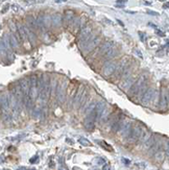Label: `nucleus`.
<instances>
[{
	"mask_svg": "<svg viewBox=\"0 0 169 170\" xmlns=\"http://www.w3.org/2000/svg\"><path fill=\"white\" fill-rule=\"evenodd\" d=\"M122 161L124 162L125 164H130V161H128V160H127V159H122Z\"/></svg>",
	"mask_w": 169,
	"mask_h": 170,
	"instance_id": "f704fd0d",
	"label": "nucleus"
},
{
	"mask_svg": "<svg viewBox=\"0 0 169 170\" xmlns=\"http://www.w3.org/2000/svg\"><path fill=\"white\" fill-rule=\"evenodd\" d=\"M127 0H117V3H125Z\"/></svg>",
	"mask_w": 169,
	"mask_h": 170,
	"instance_id": "2f4dec72",
	"label": "nucleus"
},
{
	"mask_svg": "<svg viewBox=\"0 0 169 170\" xmlns=\"http://www.w3.org/2000/svg\"><path fill=\"white\" fill-rule=\"evenodd\" d=\"M156 97V90L153 88H150L145 91V93L141 97V103L143 105H147L152 101L153 98Z\"/></svg>",
	"mask_w": 169,
	"mask_h": 170,
	"instance_id": "1a4fd4ad",
	"label": "nucleus"
},
{
	"mask_svg": "<svg viewBox=\"0 0 169 170\" xmlns=\"http://www.w3.org/2000/svg\"><path fill=\"white\" fill-rule=\"evenodd\" d=\"M0 111H1V115L3 116V120L6 122L12 120L11 109H9V99H7V94L6 93H0Z\"/></svg>",
	"mask_w": 169,
	"mask_h": 170,
	"instance_id": "f03ea898",
	"label": "nucleus"
},
{
	"mask_svg": "<svg viewBox=\"0 0 169 170\" xmlns=\"http://www.w3.org/2000/svg\"><path fill=\"white\" fill-rule=\"evenodd\" d=\"M135 83V80H134V78L133 77H127V78H125L124 80H123V83H121L120 85V88L122 89L123 91H128L130 89V87L133 86V83Z\"/></svg>",
	"mask_w": 169,
	"mask_h": 170,
	"instance_id": "6ab92c4d",
	"label": "nucleus"
},
{
	"mask_svg": "<svg viewBox=\"0 0 169 170\" xmlns=\"http://www.w3.org/2000/svg\"><path fill=\"white\" fill-rule=\"evenodd\" d=\"M156 31H157L158 34L160 35H164V34H163V32H161V31H160V30H159V29H157V30H156Z\"/></svg>",
	"mask_w": 169,
	"mask_h": 170,
	"instance_id": "c9c22d12",
	"label": "nucleus"
},
{
	"mask_svg": "<svg viewBox=\"0 0 169 170\" xmlns=\"http://www.w3.org/2000/svg\"><path fill=\"white\" fill-rule=\"evenodd\" d=\"M38 87H39L40 99L43 103H45L50 96V77L48 74L46 73L41 74L39 82H38Z\"/></svg>",
	"mask_w": 169,
	"mask_h": 170,
	"instance_id": "f257e3e1",
	"label": "nucleus"
},
{
	"mask_svg": "<svg viewBox=\"0 0 169 170\" xmlns=\"http://www.w3.org/2000/svg\"><path fill=\"white\" fill-rule=\"evenodd\" d=\"M102 170H111V167H110V165H108V164L103 165V167H102Z\"/></svg>",
	"mask_w": 169,
	"mask_h": 170,
	"instance_id": "c85d7f7f",
	"label": "nucleus"
},
{
	"mask_svg": "<svg viewBox=\"0 0 169 170\" xmlns=\"http://www.w3.org/2000/svg\"><path fill=\"white\" fill-rule=\"evenodd\" d=\"M17 170H28V169H27L26 167H19V168L17 169Z\"/></svg>",
	"mask_w": 169,
	"mask_h": 170,
	"instance_id": "72a5a7b5",
	"label": "nucleus"
},
{
	"mask_svg": "<svg viewBox=\"0 0 169 170\" xmlns=\"http://www.w3.org/2000/svg\"><path fill=\"white\" fill-rule=\"evenodd\" d=\"M146 80H147V75L146 74H142L140 75L139 78L137 80H135V83H133V86L130 87V91H128V95H136L138 92V90L142 87L144 83H146Z\"/></svg>",
	"mask_w": 169,
	"mask_h": 170,
	"instance_id": "39448f33",
	"label": "nucleus"
},
{
	"mask_svg": "<svg viewBox=\"0 0 169 170\" xmlns=\"http://www.w3.org/2000/svg\"><path fill=\"white\" fill-rule=\"evenodd\" d=\"M7 99H9V109H11V111L13 112V114L18 116L20 114V112H21L22 105H20L18 99H17L16 96L14 95V93H13L11 90H9V94H7Z\"/></svg>",
	"mask_w": 169,
	"mask_h": 170,
	"instance_id": "20e7f679",
	"label": "nucleus"
},
{
	"mask_svg": "<svg viewBox=\"0 0 169 170\" xmlns=\"http://www.w3.org/2000/svg\"><path fill=\"white\" fill-rule=\"evenodd\" d=\"M61 1H66V0H55V2H57V3H59V2H61Z\"/></svg>",
	"mask_w": 169,
	"mask_h": 170,
	"instance_id": "4c0bfd02",
	"label": "nucleus"
},
{
	"mask_svg": "<svg viewBox=\"0 0 169 170\" xmlns=\"http://www.w3.org/2000/svg\"><path fill=\"white\" fill-rule=\"evenodd\" d=\"M61 170H63V169H61Z\"/></svg>",
	"mask_w": 169,
	"mask_h": 170,
	"instance_id": "ea45409f",
	"label": "nucleus"
},
{
	"mask_svg": "<svg viewBox=\"0 0 169 170\" xmlns=\"http://www.w3.org/2000/svg\"><path fill=\"white\" fill-rule=\"evenodd\" d=\"M66 88H67V82H63L57 89V93H55V97H57V103L62 105L65 101V92H66Z\"/></svg>",
	"mask_w": 169,
	"mask_h": 170,
	"instance_id": "6e6552de",
	"label": "nucleus"
},
{
	"mask_svg": "<svg viewBox=\"0 0 169 170\" xmlns=\"http://www.w3.org/2000/svg\"><path fill=\"white\" fill-rule=\"evenodd\" d=\"M153 143H155V138L151 136V137H149V138H148L147 140L145 141L144 147H145V148H150V147L153 145Z\"/></svg>",
	"mask_w": 169,
	"mask_h": 170,
	"instance_id": "393cba45",
	"label": "nucleus"
},
{
	"mask_svg": "<svg viewBox=\"0 0 169 170\" xmlns=\"http://www.w3.org/2000/svg\"><path fill=\"white\" fill-rule=\"evenodd\" d=\"M9 44H11L12 49L15 50V51H18L20 48V41L18 40V38H17L14 34H9Z\"/></svg>",
	"mask_w": 169,
	"mask_h": 170,
	"instance_id": "f3484780",
	"label": "nucleus"
},
{
	"mask_svg": "<svg viewBox=\"0 0 169 170\" xmlns=\"http://www.w3.org/2000/svg\"><path fill=\"white\" fill-rule=\"evenodd\" d=\"M132 123L130 121H125V122H122L121 124L119 131H120V135L123 137V138H127L130 135V131H132Z\"/></svg>",
	"mask_w": 169,
	"mask_h": 170,
	"instance_id": "ddd939ff",
	"label": "nucleus"
},
{
	"mask_svg": "<svg viewBox=\"0 0 169 170\" xmlns=\"http://www.w3.org/2000/svg\"><path fill=\"white\" fill-rule=\"evenodd\" d=\"M117 22H118V23H119L120 25H122V26H124V24H123V23H122V22H121V21H120V20H117Z\"/></svg>",
	"mask_w": 169,
	"mask_h": 170,
	"instance_id": "e433bc0d",
	"label": "nucleus"
},
{
	"mask_svg": "<svg viewBox=\"0 0 169 170\" xmlns=\"http://www.w3.org/2000/svg\"><path fill=\"white\" fill-rule=\"evenodd\" d=\"M148 14H150V15H159L158 13H153V12H151V11H147Z\"/></svg>",
	"mask_w": 169,
	"mask_h": 170,
	"instance_id": "473e14b6",
	"label": "nucleus"
},
{
	"mask_svg": "<svg viewBox=\"0 0 169 170\" xmlns=\"http://www.w3.org/2000/svg\"><path fill=\"white\" fill-rule=\"evenodd\" d=\"M99 43H100V38L97 37V35H95L91 41H89L87 44H86V46L83 48V51H84L85 53H89L91 51H93V50L97 47V45L99 44Z\"/></svg>",
	"mask_w": 169,
	"mask_h": 170,
	"instance_id": "9b49d317",
	"label": "nucleus"
},
{
	"mask_svg": "<svg viewBox=\"0 0 169 170\" xmlns=\"http://www.w3.org/2000/svg\"><path fill=\"white\" fill-rule=\"evenodd\" d=\"M50 19H51V26L55 27V28H59L61 25L63 24V17L59 13H55V14L51 15Z\"/></svg>",
	"mask_w": 169,
	"mask_h": 170,
	"instance_id": "4468645a",
	"label": "nucleus"
},
{
	"mask_svg": "<svg viewBox=\"0 0 169 170\" xmlns=\"http://www.w3.org/2000/svg\"><path fill=\"white\" fill-rule=\"evenodd\" d=\"M29 82V98L32 102H35L37 97L39 96V87H38V82L39 77L37 75H30L28 78Z\"/></svg>",
	"mask_w": 169,
	"mask_h": 170,
	"instance_id": "7ed1b4c3",
	"label": "nucleus"
},
{
	"mask_svg": "<svg viewBox=\"0 0 169 170\" xmlns=\"http://www.w3.org/2000/svg\"><path fill=\"white\" fill-rule=\"evenodd\" d=\"M122 122H123V115L121 114V115H119L117 118H116L115 122L113 123L112 131H115V133H116V131H119V128H120V126H121V124H122Z\"/></svg>",
	"mask_w": 169,
	"mask_h": 170,
	"instance_id": "412c9836",
	"label": "nucleus"
},
{
	"mask_svg": "<svg viewBox=\"0 0 169 170\" xmlns=\"http://www.w3.org/2000/svg\"><path fill=\"white\" fill-rule=\"evenodd\" d=\"M116 53H117V50L115 49V47H113L112 49H111L110 51L107 53V54L103 55V57H105V60H111V59H113V57H115Z\"/></svg>",
	"mask_w": 169,
	"mask_h": 170,
	"instance_id": "b1692460",
	"label": "nucleus"
},
{
	"mask_svg": "<svg viewBox=\"0 0 169 170\" xmlns=\"http://www.w3.org/2000/svg\"><path fill=\"white\" fill-rule=\"evenodd\" d=\"M26 22H27V27L31 29L32 31L35 32L36 30L39 31V26H38V24H37L36 18H34L32 16H27L26 17Z\"/></svg>",
	"mask_w": 169,
	"mask_h": 170,
	"instance_id": "a211bd4d",
	"label": "nucleus"
},
{
	"mask_svg": "<svg viewBox=\"0 0 169 170\" xmlns=\"http://www.w3.org/2000/svg\"><path fill=\"white\" fill-rule=\"evenodd\" d=\"M146 90H147V85L144 83V85H143L142 87H141L139 90H138V92H137V94H136V96H138V97H139V96H142L143 94L145 93Z\"/></svg>",
	"mask_w": 169,
	"mask_h": 170,
	"instance_id": "a878e982",
	"label": "nucleus"
},
{
	"mask_svg": "<svg viewBox=\"0 0 169 170\" xmlns=\"http://www.w3.org/2000/svg\"><path fill=\"white\" fill-rule=\"evenodd\" d=\"M116 63L115 62H112V61H110V62H107L105 65H103L102 69H101V74L102 76L105 77H109L111 75L113 74V73H115V70H116Z\"/></svg>",
	"mask_w": 169,
	"mask_h": 170,
	"instance_id": "0eeeda50",
	"label": "nucleus"
},
{
	"mask_svg": "<svg viewBox=\"0 0 169 170\" xmlns=\"http://www.w3.org/2000/svg\"><path fill=\"white\" fill-rule=\"evenodd\" d=\"M91 32H92V26L91 25H85L84 27H82V29H80V32L79 35V42H83L86 38L89 35Z\"/></svg>",
	"mask_w": 169,
	"mask_h": 170,
	"instance_id": "2eb2a0df",
	"label": "nucleus"
},
{
	"mask_svg": "<svg viewBox=\"0 0 169 170\" xmlns=\"http://www.w3.org/2000/svg\"><path fill=\"white\" fill-rule=\"evenodd\" d=\"M113 47H114V43H113V42H111V41L105 42V43H103V44L101 45V46H100L99 55H100V57H103V55L107 54V53L109 52Z\"/></svg>",
	"mask_w": 169,
	"mask_h": 170,
	"instance_id": "dca6fc26",
	"label": "nucleus"
},
{
	"mask_svg": "<svg viewBox=\"0 0 169 170\" xmlns=\"http://www.w3.org/2000/svg\"><path fill=\"white\" fill-rule=\"evenodd\" d=\"M160 106L161 108H167L168 106V92L166 91L165 95H164V93L162 92L161 94V97H160Z\"/></svg>",
	"mask_w": 169,
	"mask_h": 170,
	"instance_id": "5701e85b",
	"label": "nucleus"
},
{
	"mask_svg": "<svg viewBox=\"0 0 169 170\" xmlns=\"http://www.w3.org/2000/svg\"><path fill=\"white\" fill-rule=\"evenodd\" d=\"M139 35H140V38H141V41H144V34L143 32H139Z\"/></svg>",
	"mask_w": 169,
	"mask_h": 170,
	"instance_id": "c756f323",
	"label": "nucleus"
},
{
	"mask_svg": "<svg viewBox=\"0 0 169 170\" xmlns=\"http://www.w3.org/2000/svg\"><path fill=\"white\" fill-rule=\"evenodd\" d=\"M79 141V143L82 144V145H84V146H89V145H91L90 141L87 140L86 138H80Z\"/></svg>",
	"mask_w": 169,
	"mask_h": 170,
	"instance_id": "bb28decb",
	"label": "nucleus"
},
{
	"mask_svg": "<svg viewBox=\"0 0 169 170\" xmlns=\"http://www.w3.org/2000/svg\"><path fill=\"white\" fill-rule=\"evenodd\" d=\"M37 159H38V157H34V158L30 160V163H35V162L37 161Z\"/></svg>",
	"mask_w": 169,
	"mask_h": 170,
	"instance_id": "7c9ffc66",
	"label": "nucleus"
},
{
	"mask_svg": "<svg viewBox=\"0 0 169 170\" xmlns=\"http://www.w3.org/2000/svg\"><path fill=\"white\" fill-rule=\"evenodd\" d=\"M23 28H24V32H25V35H26L27 40H28V43L30 45H32V46H35L38 43V38H37L36 34L27 26H25V25H23Z\"/></svg>",
	"mask_w": 169,
	"mask_h": 170,
	"instance_id": "f8f14e48",
	"label": "nucleus"
},
{
	"mask_svg": "<svg viewBox=\"0 0 169 170\" xmlns=\"http://www.w3.org/2000/svg\"><path fill=\"white\" fill-rule=\"evenodd\" d=\"M96 113H95V110H93L90 114H88L87 117H86L84 121V125L85 128L88 129V131H92L95 126V122H96Z\"/></svg>",
	"mask_w": 169,
	"mask_h": 170,
	"instance_id": "423d86ee",
	"label": "nucleus"
},
{
	"mask_svg": "<svg viewBox=\"0 0 169 170\" xmlns=\"http://www.w3.org/2000/svg\"><path fill=\"white\" fill-rule=\"evenodd\" d=\"M99 144H100V145H102L103 147H105V148H108V149H109V151H112V147H111V146L109 145V144L105 143V142H102V141H100Z\"/></svg>",
	"mask_w": 169,
	"mask_h": 170,
	"instance_id": "cd10ccee",
	"label": "nucleus"
},
{
	"mask_svg": "<svg viewBox=\"0 0 169 170\" xmlns=\"http://www.w3.org/2000/svg\"><path fill=\"white\" fill-rule=\"evenodd\" d=\"M85 89H79V90L76 91V93H75V95H74V98H73V103H74V105L75 106H79V101L80 99H82V97H83V95H84V93H85Z\"/></svg>",
	"mask_w": 169,
	"mask_h": 170,
	"instance_id": "aec40b11",
	"label": "nucleus"
},
{
	"mask_svg": "<svg viewBox=\"0 0 169 170\" xmlns=\"http://www.w3.org/2000/svg\"><path fill=\"white\" fill-rule=\"evenodd\" d=\"M64 20L68 25H72L73 21H74V13L72 11H66L64 15Z\"/></svg>",
	"mask_w": 169,
	"mask_h": 170,
	"instance_id": "4be33fe9",
	"label": "nucleus"
},
{
	"mask_svg": "<svg viewBox=\"0 0 169 170\" xmlns=\"http://www.w3.org/2000/svg\"><path fill=\"white\" fill-rule=\"evenodd\" d=\"M0 115H1V111H0Z\"/></svg>",
	"mask_w": 169,
	"mask_h": 170,
	"instance_id": "58836bf2",
	"label": "nucleus"
},
{
	"mask_svg": "<svg viewBox=\"0 0 169 170\" xmlns=\"http://www.w3.org/2000/svg\"><path fill=\"white\" fill-rule=\"evenodd\" d=\"M142 131H143V129L141 128V126L139 125V124L135 125L134 128H132V131H130V135H128V141L133 143V142L140 140L141 135H142Z\"/></svg>",
	"mask_w": 169,
	"mask_h": 170,
	"instance_id": "9d476101",
	"label": "nucleus"
}]
</instances>
